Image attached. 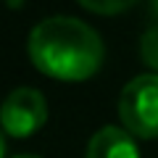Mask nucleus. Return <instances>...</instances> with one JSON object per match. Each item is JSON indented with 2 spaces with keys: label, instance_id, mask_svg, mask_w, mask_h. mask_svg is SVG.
<instances>
[{
  "label": "nucleus",
  "instance_id": "1",
  "mask_svg": "<svg viewBox=\"0 0 158 158\" xmlns=\"http://www.w3.org/2000/svg\"><path fill=\"white\" fill-rule=\"evenodd\" d=\"M27 50L32 66L58 82H85L106 61L100 34L74 16H50L34 24Z\"/></svg>",
  "mask_w": 158,
  "mask_h": 158
},
{
  "label": "nucleus",
  "instance_id": "2",
  "mask_svg": "<svg viewBox=\"0 0 158 158\" xmlns=\"http://www.w3.org/2000/svg\"><path fill=\"white\" fill-rule=\"evenodd\" d=\"M118 118L140 140L158 137V74H140L118 95Z\"/></svg>",
  "mask_w": 158,
  "mask_h": 158
},
{
  "label": "nucleus",
  "instance_id": "3",
  "mask_svg": "<svg viewBox=\"0 0 158 158\" xmlns=\"http://www.w3.org/2000/svg\"><path fill=\"white\" fill-rule=\"evenodd\" d=\"M0 118L8 137H32L48 121V100L34 87H16L3 103Z\"/></svg>",
  "mask_w": 158,
  "mask_h": 158
},
{
  "label": "nucleus",
  "instance_id": "4",
  "mask_svg": "<svg viewBox=\"0 0 158 158\" xmlns=\"http://www.w3.org/2000/svg\"><path fill=\"white\" fill-rule=\"evenodd\" d=\"M85 158H140V148L124 127H103L87 142Z\"/></svg>",
  "mask_w": 158,
  "mask_h": 158
},
{
  "label": "nucleus",
  "instance_id": "5",
  "mask_svg": "<svg viewBox=\"0 0 158 158\" xmlns=\"http://www.w3.org/2000/svg\"><path fill=\"white\" fill-rule=\"evenodd\" d=\"M77 3L92 13H100V16H116V13L129 11L137 0H77Z\"/></svg>",
  "mask_w": 158,
  "mask_h": 158
},
{
  "label": "nucleus",
  "instance_id": "6",
  "mask_svg": "<svg viewBox=\"0 0 158 158\" xmlns=\"http://www.w3.org/2000/svg\"><path fill=\"white\" fill-rule=\"evenodd\" d=\"M140 56L145 61V66L153 69V74H158V27H150L140 40Z\"/></svg>",
  "mask_w": 158,
  "mask_h": 158
},
{
  "label": "nucleus",
  "instance_id": "7",
  "mask_svg": "<svg viewBox=\"0 0 158 158\" xmlns=\"http://www.w3.org/2000/svg\"><path fill=\"white\" fill-rule=\"evenodd\" d=\"M19 3H21V0H8V6H13V8H16Z\"/></svg>",
  "mask_w": 158,
  "mask_h": 158
},
{
  "label": "nucleus",
  "instance_id": "8",
  "mask_svg": "<svg viewBox=\"0 0 158 158\" xmlns=\"http://www.w3.org/2000/svg\"><path fill=\"white\" fill-rule=\"evenodd\" d=\"M13 158H37V156H13Z\"/></svg>",
  "mask_w": 158,
  "mask_h": 158
}]
</instances>
